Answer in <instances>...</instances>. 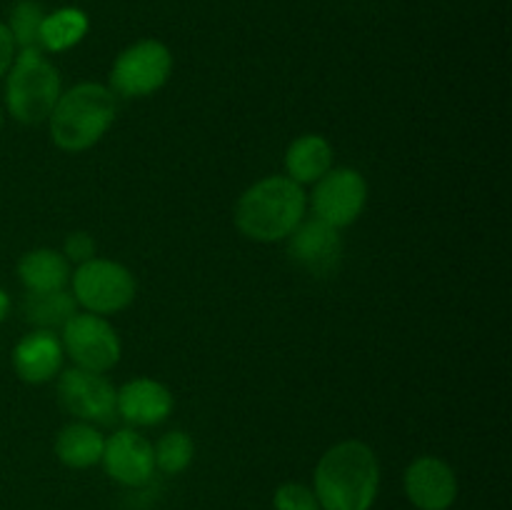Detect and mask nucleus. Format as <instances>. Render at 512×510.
I'll return each mask as SVG.
<instances>
[{
  "instance_id": "23",
  "label": "nucleus",
  "mask_w": 512,
  "mask_h": 510,
  "mask_svg": "<svg viewBox=\"0 0 512 510\" xmlns=\"http://www.w3.org/2000/svg\"><path fill=\"white\" fill-rule=\"evenodd\" d=\"M95 253H98V245H95L93 235L85 233V230H75L65 238L63 255L68 263H88V260L95 258Z\"/></svg>"
},
{
  "instance_id": "25",
  "label": "nucleus",
  "mask_w": 512,
  "mask_h": 510,
  "mask_svg": "<svg viewBox=\"0 0 512 510\" xmlns=\"http://www.w3.org/2000/svg\"><path fill=\"white\" fill-rule=\"evenodd\" d=\"M8 313H10V295L0 288V323L8 318Z\"/></svg>"
},
{
  "instance_id": "3",
  "label": "nucleus",
  "mask_w": 512,
  "mask_h": 510,
  "mask_svg": "<svg viewBox=\"0 0 512 510\" xmlns=\"http://www.w3.org/2000/svg\"><path fill=\"white\" fill-rule=\"evenodd\" d=\"M118 98L108 85L78 83L63 90L48 118L50 140L63 153H83L98 145L115 123Z\"/></svg>"
},
{
  "instance_id": "8",
  "label": "nucleus",
  "mask_w": 512,
  "mask_h": 510,
  "mask_svg": "<svg viewBox=\"0 0 512 510\" xmlns=\"http://www.w3.org/2000/svg\"><path fill=\"white\" fill-rule=\"evenodd\" d=\"M313 215L333 228H348L363 215L368 203V183L353 168H330L318 183H313Z\"/></svg>"
},
{
  "instance_id": "19",
  "label": "nucleus",
  "mask_w": 512,
  "mask_h": 510,
  "mask_svg": "<svg viewBox=\"0 0 512 510\" xmlns=\"http://www.w3.org/2000/svg\"><path fill=\"white\" fill-rule=\"evenodd\" d=\"M25 320L35 325V330H63V325L78 313L73 293L53 290V293H25L23 303Z\"/></svg>"
},
{
  "instance_id": "5",
  "label": "nucleus",
  "mask_w": 512,
  "mask_h": 510,
  "mask_svg": "<svg viewBox=\"0 0 512 510\" xmlns=\"http://www.w3.org/2000/svg\"><path fill=\"white\" fill-rule=\"evenodd\" d=\"M75 303L83 305L85 313L113 315L128 308L138 293L135 275L118 260L98 258L80 263L70 275Z\"/></svg>"
},
{
  "instance_id": "15",
  "label": "nucleus",
  "mask_w": 512,
  "mask_h": 510,
  "mask_svg": "<svg viewBox=\"0 0 512 510\" xmlns=\"http://www.w3.org/2000/svg\"><path fill=\"white\" fill-rule=\"evenodd\" d=\"M335 150L328 138L305 133L295 138L285 150V175L298 185H313L333 168Z\"/></svg>"
},
{
  "instance_id": "21",
  "label": "nucleus",
  "mask_w": 512,
  "mask_h": 510,
  "mask_svg": "<svg viewBox=\"0 0 512 510\" xmlns=\"http://www.w3.org/2000/svg\"><path fill=\"white\" fill-rule=\"evenodd\" d=\"M43 18V8L35 0H20V3L13 5L5 25H8L18 50H40V25H43Z\"/></svg>"
},
{
  "instance_id": "4",
  "label": "nucleus",
  "mask_w": 512,
  "mask_h": 510,
  "mask_svg": "<svg viewBox=\"0 0 512 510\" xmlns=\"http://www.w3.org/2000/svg\"><path fill=\"white\" fill-rule=\"evenodd\" d=\"M63 85L60 73L43 50H18L5 75V105L23 125L48 123Z\"/></svg>"
},
{
  "instance_id": "11",
  "label": "nucleus",
  "mask_w": 512,
  "mask_h": 510,
  "mask_svg": "<svg viewBox=\"0 0 512 510\" xmlns=\"http://www.w3.org/2000/svg\"><path fill=\"white\" fill-rule=\"evenodd\" d=\"M403 488L418 510H448L458 500V475L443 458L420 455L405 468Z\"/></svg>"
},
{
  "instance_id": "14",
  "label": "nucleus",
  "mask_w": 512,
  "mask_h": 510,
  "mask_svg": "<svg viewBox=\"0 0 512 510\" xmlns=\"http://www.w3.org/2000/svg\"><path fill=\"white\" fill-rule=\"evenodd\" d=\"M63 343L53 330H30L13 348V368L23 383L43 385L63 368Z\"/></svg>"
},
{
  "instance_id": "16",
  "label": "nucleus",
  "mask_w": 512,
  "mask_h": 510,
  "mask_svg": "<svg viewBox=\"0 0 512 510\" xmlns=\"http://www.w3.org/2000/svg\"><path fill=\"white\" fill-rule=\"evenodd\" d=\"M18 278L25 293H53L70 283V263L53 248L28 250L18 260Z\"/></svg>"
},
{
  "instance_id": "22",
  "label": "nucleus",
  "mask_w": 512,
  "mask_h": 510,
  "mask_svg": "<svg viewBox=\"0 0 512 510\" xmlns=\"http://www.w3.org/2000/svg\"><path fill=\"white\" fill-rule=\"evenodd\" d=\"M275 510H323L313 488L303 483H283L273 495Z\"/></svg>"
},
{
  "instance_id": "9",
  "label": "nucleus",
  "mask_w": 512,
  "mask_h": 510,
  "mask_svg": "<svg viewBox=\"0 0 512 510\" xmlns=\"http://www.w3.org/2000/svg\"><path fill=\"white\" fill-rule=\"evenodd\" d=\"M115 388L103 373L68 368L58 378V398L70 415L83 423H108L115 415Z\"/></svg>"
},
{
  "instance_id": "13",
  "label": "nucleus",
  "mask_w": 512,
  "mask_h": 510,
  "mask_svg": "<svg viewBox=\"0 0 512 510\" xmlns=\"http://www.w3.org/2000/svg\"><path fill=\"white\" fill-rule=\"evenodd\" d=\"M175 408L168 385L153 378L128 380L115 393V413L133 428H153L165 423Z\"/></svg>"
},
{
  "instance_id": "26",
  "label": "nucleus",
  "mask_w": 512,
  "mask_h": 510,
  "mask_svg": "<svg viewBox=\"0 0 512 510\" xmlns=\"http://www.w3.org/2000/svg\"><path fill=\"white\" fill-rule=\"evenodd\" d=\"M0 123H3V113H0Z\"/></svg>"
},
{
  "instance_id": "1",
  "label": "nucleus",
  "mask_w": 512,
  "mask_h": 510,
  "mask_svg": "<svg viewBox=\"0 0 512 510\" xmlns=\"http://www.w3.org/2000/svg\"><path fill=\"white\" fill-rule=\"evenodd\" d=\"M313 490L323 510H370L380 490V463L363 440H340L320 455Z\"/></svg>"
},
{
  "instance_id": "17",
  "label": "nucleus",
  "mask_w": 512,
  "mask_h": 510,
  "mask_svg": "<svg viewBox=\"0 0 512 510\" xmlns=\"http://www.w3.org/2000/svg\"><path fill=\"white\" fill-rule=\"evenodd\" d=\"M103 445L105 438L93 423H70L55 435V455L65 468L73 470H88L100 463L103 458Z\"/></svg>"
},
{
  "instance_id": "7",
  "label": "nucleus",
  "mask_w": 512,
  "mask_h": 510,
  "mask_svg": "<svg viewBox=\"0 0 512 510\" xmlns=\"http://www.w3.org/2000/svg\"><path fill=\"white\" fill-rule=\"evenodd\" d=\"M63 353L70 355L75 368L93 370V373H108L120 363L123 345L113 325L95 313H75L63 325Z\"/></svg>"
},
{
  "instance_id": "18",
  "label": "nucleus",
  "mask_w": 512,
  "mask_h": 510,
  "mask_svg": "<svg viewBox=\"0 0 512 510\" xmlns=\"http://www.w3.org/2000/svg\"><path fill=\"white\" fill-rule=\"evenodd\" d=\"M90 20L80 8H58L48 13L40 25V50L65 53L88 35Z\"/></svg>"
},
{
  "instance_id": "12",
  "label": "nucleus",
  "mask_w": 512,
  "mask_h": 510,
  "mask_svg": "<svg viewBox=\"0 0 512 510\" xmlns=\"http://www.w3.org/2000/svg\"><path fill=\"white\" fill-rule=\"evenodd\" d=\"M288 253L308 273L328 275L338 268L340 255H343V238L338 228L323 220H303L288 235Z\"/></svg>"
},
{
  "instance_id": "2",
  "label": "nucleus",
  "mask_w": 512,
  "mask_h": 510,
  "mask_svg": "<svg viewBox=\"0 0 512 510\" xmlns=\"http://www.w3.org/2000/svg\"><path fill=\"white\" fill-rule=\"evenodd\" d=\"M308 195L288 175H268L243 190L235 203V228L255 243H280L305 220Z\"/></svg>"
},
{
  "instance_id": "10",
  "label": "nucleus",
  "mask_w": 512,
  "mask_h": 510,
  "mask_svg": "<svg viewBox=\"0 0 512 510\" xmlns=\"http://www.w3.org/2000/svg\"><path fill=\"white\" fill-rule=\"evenodd\" d=\"M100 463L115 483L125 485V488H140V485L150 483L155 473L153 443L138 430L123 428L105 438Z\"/></svg>"
},
{
  "instance_id": "24",
  "label": "nucleus",
  "mask_w": 512,
  "mask_h": 510,
  "mask_svg": "<svg viewBox=\"0 0 512 510\" xmlns=\"http://www.w3.org/2000/svg\"><path fill=\"white\" fill-rule=\"evenodd\" d=\"M15 55H18V45H15L13 35H10L8 25L0 23V78H5L13 65Z\"/></svg>"
},
{
  "instance_id": "6",
  "label": "nucleus",
  "mask_w": 512,
  "mask_h": 510,
  "mask_svg": "<svg viewBox=\"0 0 512 510\" xmlns=\"http://www.w3.org/2000/svg\"><path fill=\"white\" fill-rule=\"evenodd\" d=\"M173 53L160 40L145 38L128 45L110 68V90L123 98H148L168 83Z\"/></svg>"
},
{
  "instance_id": "20",
  "label": "nucleus",
  "mask_w": 512,
  "mask_h": 510,
  "mask_svg": "<svg viewBox=\"0 0 512 510\" xmlns=\"http://www.w3.org/2000/svg\"><path fill=\"white\" fill-rule=\"evenodd\" d=\"M153 455L155 470H163L165 475H178L193 463L195 443L185 430H170L153 445Z\"/></svg>"
}]
</instances>
